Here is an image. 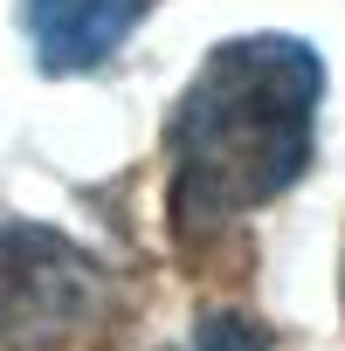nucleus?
I'll return each mask as SVG.
<instances>
[{"instance_id":"4","label":"nucleus","mask_w":345,"mask_h":351,"mask_svg":"<svg viewBox=\"0 0 345 351\" xmlns=\"http://www.w3.org/2000/svg\"><path fill=\"white\" fill-rule=\"evenodd\" d=\"M180 351H269V330L256 317H242V310H208Z\"/></svg>"},{"instance_id":"2","label":"nucleus","mask_w":345,"mask_h":351,"mask_svg":"<svg viewBox=\"0 0 345 351\" xmlns=\"http://www.w3.org/2000/svg\"><path fill=\"white\" fill-rule=\"evenodd\" d=\"M104 310V262L56 228L0 221V351H63Z\"/></svg>"},{"instance_id":"1","label":"nucleus","mask_w":345,"mask_h":351,"mask_svg":"<svg viewBox=\"0 0 345 351\" xmlns=\"http://www.w3.org/2000/svg\"><path fill=\"white\" fill-rule=\"evenodd\" d=\"M318 97H324V62L297 35L221 42L166 117L180 228H221L290 193L311 165Z\"/></svg>"},{"instance_id":"3","label":"nucleus","mask_w":345,"mask_h":351,"mask_svg":"<svg viewBox=\"0 0 345 351\" xmlns=\"http://www.w3.org/2000/svg\"><path fill=\"white\" fill-rule=\"evenodd\" d=\"M145 21V0H28V35L49 76H83L124 49Z\"/></svg>"}]
</instances>
